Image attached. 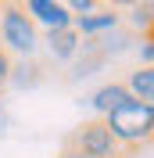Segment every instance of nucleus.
Here are the masks:
<instances>
[{"label":"nucleus","instance_id":"18","mask_svg":"<svg viewBox=\"0 0 154 158\" xmlns=\"http://www.w3.org/2000/svg\"><path fill=\"white\" fill-rule=\"evenodd\" d=\"M4 129H7V111L0 108V133H4Z\"/></svg>","mask_w":154,"mask_h":158},{"label":"nucleus","instance_id":"11","mask_svg":"<svg viewBox=\"0 0 154 158\" xmlns=\"http://www.w3.org/2000/svg\"><path fill=\"white\" fill-rule=\"evenodd\" d=\"M43 83V69L36 65V58L29 61H11V76H7V86L14 90H32Z\"/></svg>","mask_w":154,"mask_h":158},{"label":"nucleus","instance_id":"15","mask_svg":"<svg viewBox=\"0 0 154 158\" xmlns=\"http://www.w3.org/2000/svg\"><path fill=\"white\" fill-rule=\"evenodd\" d=\"M7 76H11V58L0 50V94L7 90Z\"/></svg>","mask_w":154,"mask_h":158},{"label":"nucleus","instance_id":"17","mask_svg":"<svg viewBox=\"0 0 154 158\" xmlns=\"http://www.w3.org/2000/svg\"><path fill=\"white\" fill-rule=\"evenodd\" d=\"M58 158H90V155H83V151H75V148H65Z\"/></svg>","mask_w":154,"mask_h":158},{"label":"nucleus","instance_id":"8","mask_svg":"<svg viewBox=\"0 0 154 158\" xmlns=\"http://www.w3.org/2000/svg\"><path fill=\"white\" fill-rule=\"evenodd\" d=\"M151 25H154V0H140L122 11V29H129L133 36H151Z\"/></svg>","mask_w":154,"mask_h":158},{"label":"nucleus","instance_id":"1","mask_svg":"<svg viewBox=\"0 0 154 158\" xmlns=\"http://www.w3.org/2000/svg\"><path fill=\"white\" fill-rule=\"evenodd\" d=\"M100 122L107 126V133L115 137V144L122 151H136L154 137V104H144V101L129 97L115 111H107Z\"/></svg>","mask_w":154,"mask_h":158},{"label":"nucleus","instance_id":"4","mask_svg":"<svg viewBox=\"0 0 154 158\" xmlns=\"http://www.w3.org/2000/svg\"><path fill=\"white\" fill-rule=\"evenodd\" d=\"M22 11L29 15V22L39 32H54V29H72V15L61 0H18Z\"/></svg>","mask_w":154,"mask_h":158},{"label":"nucleus","instance_id":"5","mask_svg":"<svg viewBox=\"0 0 154 158\" xmlns=\"http://www.w3.org/2000/svg\"><path fill=\"white\" fill-rule=\"evenodd\" d=\"M118 25H122V15L111 11V7H104V4L72 18V29H75L83 40H100V36H107V32H115Z\"/></svg>","mask_w":154,"mask_h":158},{"label":"nucleus","instance_id":"2","mask_svg":"<svg viewBox=\"0 0 154 158\" xmlns=\"http://www.w3.org/2000/svg\"><path fill=\"white\" fill-rule=\"evenodd\" d=\"M39 36L43 32L29 22L18 0H0V50L11 61H29L39 54Z\"/></svg>","mask_w":154,"mask_h":158},{"label":"nucleus","instance_id":"10","mask_svg":"<svg viewBox=\"0 0 154 158\" xmlns=\"http://www.w3.org/2000/svg\"><path fill=\"white\" fill-rule=\"evenodd\" d=\"M136 40H140V36H133L129 29H122V25H118L115 32H107V36L93 40V43H97V50L104 54V61H111V58H122L125 50H133V47H136Z\"/></svg>","mask_w":154,"mask_h":158},{"label":"nucleus","instance_id":"3","mask_svg":"<svg viewBox=\"0 0 154 158\" xmlns=\"http://www.w3.org/2000/svg\"><path fill=\"white\" fill-rule=\"evenodd\" d=\"M68 148L83 151V155H90V158H122V148L115 144V137L107 133V126L100 122V118H90V122H83V126L72 133Z\"/></svg>","mask_w":154,"mask_h":158},{"label":"nucleus","instance_id":"7","mask_svg":"<svg viewBox=\"0 0 154 158\" xmlns=\"http://www.w3.org/2000/svg\"><path fill=\"white\" fill-rule=\"evenodd\" d=\"M122 101H129V90L122 86V83H104V86H97L93 94H90V108H93V115L97 118H104L107 111H115Z\"/></svg>","mask_w":154,"mask_h":158},{"label":"nucleus","instance_id":"12","mask_svg":"<svg viewBox=\"0 0 154 158\" xmlns=\"http://www.w3.org/2000/svg\"><path fill=\"white\" fill-rule=\"evenodd\" d=\"M122 86L129 90V97H133V101H144V104H151V101H154V69L136 65Z\"/></svg>","mask_w":154,"mask_h":158},{"label":"nucleus","instance_id":"13","mask_svg":"<svg viewBox=\"0 0 154 158\" xmlns=\"http://www.w3.org/2000/svg\"><path fill=\"white\" fill-rule=\"evenodd\" d=\"M133 50H136V58H140L144 69H154V36H140Z\"/></svg>","mask_w":154,"mask_h":158},{"label":"nucleus","instance_id":"6","mask_svg":"<svg viewBox=\"0 0 154 158\" xmlns=\"http://www.w3.org/2000/svg\"><path fill=\"white\" fill-rule=\"evenodd\" d=\"M39 50H47L50 61L58 65H72L83 50V36L75 29H54V32H43L39 36Z\"/></svg>","mask_w":154,"mask_h":158},{"label":"nucleus","instance_id":"16","mask_svg":"<svg viewBox=\"0 0 154 158\" xmlns=\"http://www.w3.org/2000/svg\"><path fill=\"white\" fill-rule=\"evenodd\" d=\"M100 4H104V7H111V11H118V15H122L125 7H133V4H140V0H100Z\"/></svg>","mask_w":154,"mask_h":158},{"label":"nucleus","instance_id":"14","mask_svg":"<svg viewBox=\"0 0 154 158\" xmlns=\"http://www.w3.org/2000/svg\"><path fill=\"white\" fill-rule=\"evenodd\" d=\"M68 7V15L75 18V15H86V11H93V7H100V0H61Z\"/></svg>","mask_w":154,"mask_h":158},{"label":"nucleus","instance_id":"9","mask_svg":"<svg viewBox=\"0 0 154 158\" xmlns=\"http://www.w3.org/2000/svg\"><path fill=\"white\" fill-rule=\"evenodd\" d=\"M107 61H104V54L97 50V43L93 40H83V50H79V58L72 61V79H90V76H97V72L104 69Z\"/></svg>","mask_w":154,"mask_h":158}]
</instances>
